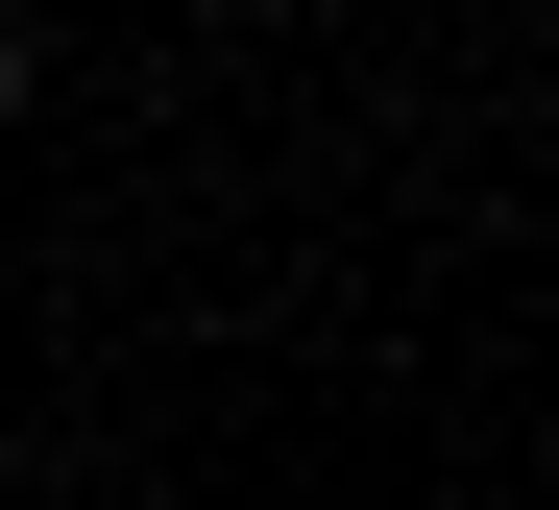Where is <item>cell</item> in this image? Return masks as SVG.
<instances>
[{
  "instance_id": "6da1fadb",
  "label": "cell",
  "mask_w": 559,
  "mask_h": 510,
  "mask_svg": "<svg viewBox=\"0 0 559 510\" xmlns=\"http://www.w3.org/2000/svg\"><path fill=\"white\" fill-rule=\"evenodd\" d=\"M0 122H25V25H0Z\"/></svg>"
}]
</instances>
